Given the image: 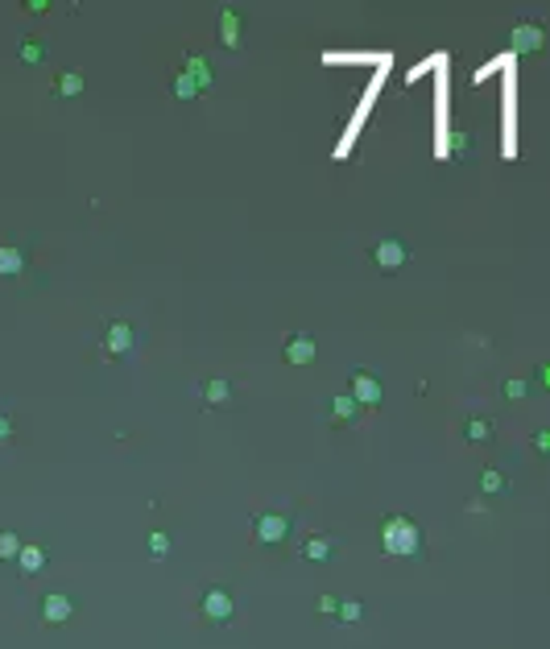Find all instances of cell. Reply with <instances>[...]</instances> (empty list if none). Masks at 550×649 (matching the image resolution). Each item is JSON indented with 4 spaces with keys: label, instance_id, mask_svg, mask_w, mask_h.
I'll return each instance as SVG.
<instances>
[{
    "label": "cell",
    "instance_id": "cell-2",
    "mask_svg": "<svg viewBox=\"0 0 550 649\" xmlns=\"http://www.w3.org/2000/svg\"><path fill=\"white\" fill-rule=\"evenodd\" d=\"M253 534H257L261 546H277V542H285V534H290V517H285V513H257Z\"/></svg>",
    "mask_w": 550,
    "mask_h": 649
},
{
    "label": "cell",
    "instance_id": "cell-16",
    "mask_svg": "<svg viewBox=\"0 0 550 649\" xmlns=\"http://www.w3.org/2000/svg\"><path fill=\"white\" fill-rule=\"evenodd\" d=\"M203 397H207V406H224V401L232 397L228 380H220V376H216V380H207V393H203Z\"/></svg>",
    "mask_w": 550,
    "mask_h": 649
},
{
    "label": "cell",
    "instance_id": "cell-15",
    "mask_svg": "<svg viewBox=\"0 0 550 649\" xmlns=\"http://www.w3.org/2000/svg\"><path fill=\"white\" fill-rule=\"evenodd\" d=\"M17 562H21V571H25V575H38V571L46 566V550H42V546H21Z\"/></svg>",
    "mask_w": 550,
    "mask_h": 649
},
{
    "label": "cell",
    "instance_id": "cell-14",
    "mask_svg": "<svg viewBox=\"0 0 550 649\" xmlns=\"http://www.w3.org/2000/svg\"><path fill=\"white\" fill-rule=\"evenodd\" d=\"M186 75L195 79V87H199V92H207V87H211V66H207L199 54H190V58H186Z\"/></svg>",
    "mask_w": 550,
    "mask_h": 649
},
{
    "label": "cell",
    "instance_id": "cell-27",
    "mask_svg": "<svg viewBox=\"0 0 550 649\" xmlns=\"http://www.w3.org/2000/svg\"><path fill=\"white\" fill-rule=\"evenodd\" d=\"M509 397H526V385L521 380H509Z\"/></svg>",
    "mask_w": 550,
    "mask_h": 649
},
{
    "label": "cell",
    "instance_id": "cell-24",
    "mask_svg": "<svg viewBox=\"0 0 550 649\" xmlns=\"http://www.w3.org/2000/svg\"><path fill=\"white\" fill-rule=\"evenodd\" d=\"M360 612H365L360 604L348 600V604H339V612H335V616H339V620H360Z\"/></svg>",
    "mask_w": 550,
    "mask_h": 649
},
{
    "label": "cell",
    "instance_id": "cell-25",
    "mask_svg": "<svg viewBox=\"0 0 550 649\" xmlns=\"http://www.w3.org/2000/svg\"><path fill=\"white\" fill-rule=\"evenodd\" d=\"M451 145H456V153H467V149H472V137H463V133H456V137H451Z\"/></svg>",
    "mask_w": 550,
    "mask_h": 649
},
{
    "label": "cell",
    "instance_id": "cell-7",
    "mask_svg": "<svg viewBox=\"0 0 550 649\" xmlns=\"http://www.w3.org/2000/svg\"><path fill=\"white\" fill-rule=\"evenodd\" d=\"M220 42L232 46V50H240V42H244V21H240L236 8H224V13H220Z\"/></svg>",
    "mask_w": 550,
    "mask_h": 649
},
{
    "label": "cell",
    "instance_id": "cell-10",
    "mask_svg": "<svg viewBox=\"0 0 550 649\" xmlns=\"http://www.w3.org/2000/svg\"><path fill=\"white\" fill-rule=\"evenodd\" d=\"M302 555L311 558V562H327V558L335 555V538H327V534H311V538H302Z\"/></svg>",
    "mask_w": 550,
    "mask_h": 649
},
{
    "label": "cell",
    "instance_id": "cell-21",
    "mask_svg": "<svg viewBox=\"0 0 550 649\" xmlns=\"http://www.w3.org/2000/svg\"><path fill=\"white\" fill-rule=\"evenodd\" d=\"M149 555H153V558H166V555H170V538H166L162 529H153V534H149Z\"/></svg>",
    "mask_w": 550,
    "mask_h": 649
},
{
    "label": "cell",
    "instance_id": "cell-23",
    "mask_svg": "<svg viewBox=\"0 0 550 649\" xmlns=\"http://www.w3.org/2000/svg\"><path fill=\"white\" fill-rule=\"evenodd\" d=\"M463 434H467V438H476V443H480V438H488V434H493V426H488V422H480V418H476V422H467V426H463Z\"/></svg>",
    "mask_w": 550,
    "mask_h": 649
},
{
    "label": "cell",
    "instance_id": "cell-12",
    "mask_svg": "<svg viewBox=\"0 0 550 649\" xmlns=\"http://www.w3.org/2000/svg\"><path fill=\"white\" fill-rule=\"evenodd\" d=\"M17 273H25V252L4 244L0 248V278H17Z\"/></svg>",
    "mask_w": 550,
    "mask_h": 649
},
{
    "label": "cell",
    "instance_id": "cell-13",
    "mask_svg": "<svg viewBox=\"0 0 550 649\" xmlns=\"http://www.w3.org/2000/svg\"><path fill=\"white\" fill-rule=\"evenodd\" d=\"M356 410H360V406H356L352 397H331V422H335V426H352V422H356Z\"/></svg>",
    "mask_w": 550,
    "mask_h": 649
},
{
    "label": "cell",
    "instance_id": "cell-6",
    "mask_svg": "<svg viewBox=\"0 0 550 649\" xmlns=\"http://www.w3.org/2000/svg\"><path fill=\"white\" fill-rule=\"evenodd\" d=\"M71 612H75V600H71V596H62V592H50L46 600H42V616H46L50 625H66V620H71Z\"/></svg>",
    "mask_w": 550,
    "mask_h": 649
},
{
    "label": "cell",
    "instance_id": "cell-9",
    "mask_svg": "<svg viewBox=\"0 0 550 649\" xmlns=\"http://www.w3.org/2000/svg\"><path fill=\"white\" fill-rule=\"evenodd\" d=\"M133 339H137V335H133V327H129V323H120V319H116V323L108 327V335H104V348H108L112 356H125V352L133 348Z\"/></svg>",
    "mask_w": 550,
    "mask_h": 649
},
{
    "label": "cell",
    "instance_id": "cell-28",
    "mask_svg": "<svg viewBox=\"0 0 550 649\" xmlns=\"http://www.w3.org/2000/svg\"><path fill=\"white\" fill-rule=\"evenodd\" d=\"M8 434H13V422H8V418L0 414V438H8Z\"/></svg>",
    "mask_w": 550,
    "mask_h": 649
},
{
    "label": "cell",
    "instance_id": "cell-17",
    "mask_svg": "<svg viewBox=\"0 0 550 649\" xmlns=\"http://www.w3.org/2000/svg\"><path fill=\"white\" fill-rule=\"evenodd\" d=\"M17 555H21V538L13 529H4L0 534V562H8V558H17Z\"/></svg>",
    "mask_w": 550,
    "mask_h": 649
},
{
    "label": "cell",
    "instance_id": "cell-8",
    "mask_svg": "<svg viewBox=\"0 0 550 649\" xmlns=\"http://www.w3.org/2000/svg\"><path fill=\"white\" fill-rule=\"evenodd\" d=\"M315 339L311 335H290L285 339V364H311L315 360Z\"/></svg>",
    "mask_w": 550,
    "mask_h": 649
},
{
    "label": "cell",
    "instance_id": "cell-26",
    "mask_svg": "<svg viewBox=\"0 0 550 649\" xmlns=\"http://www.w3.org/2000/svg\"><path fill=\"white\" fill-rule=\"evenodd\" d=\"M319 608L327 612V616H335V612H339V604L331 600V596H319Z\"/></svg>",
    "mask_w": 550,
    "mask_h": 649
},
{
    "label": "cell",
    "instance_id": "cell-1",
    "mask_svg": "<svg viewBox=\"0 0 550 649\" xmlns=\"http://www.w3.org/2000/svg\"><path fill=\"white\" fill-rule=\"evenodd\" d=\"M381 550L393 558H414L422 550V529L414 525L410 517H389L381 525Z\"/></svg>",
    "mask_w": 550,
    "mask_h": 649
},
{
    "label": "cell",
    "instance_id": "cell-11",
    "mask_svg": "<svg viewBox=\"0 0 550 649\" xmlns=\"http://www.w3.org/2000/svg\"><path fill=\"white\" fill-rule=\"evenodd\" d=\"M509 42H513L517 54H534V50L542 46V29H538V25H517Z\"/></svg>",
    "mask_w": 550,
    "mask_h": 649
},
{
    "label": "cell",
    "instance_id": "cell-3",
    "mask_svg": "<svg viewBox=\"0 0 550 649\" xmlns=\"http://www.w3.org/2000/svg\"><path fill=\"white\" fill-rule=\"evenodd\" d=\"M352 401L356 406H368V410H376L381 401H385V389H381V380L372 376L368 369H356L352 372Z\"/></svg>",
    "mask_w": 550,
    "mask_h": 649
},
{
    "label": "cell",
    "instance_id": "cell-19",
    "mask_svg": "<svg viewBox=\"0 0 550 649\" xmlns=\"http://www.w3.org/2000/svg\"><path fill=\"white\" fill-rule=\"evenodd\" d=\"M21 58H25V62H46V46H42L38 38H25V42H21Z\"/></svg>",
    "mask_w": 550,
    "mask_h": 649
},
{
    "label": "cell",
    "instance_id": "cell-4",
    "mask_svg": "<svg viewBox=\"0 0 550 649\" xmlns=\"http://www.w3.org/2000/svg\"><path fill=\"white\" fill-rule=\"evenodd\" d=\"M199 612H203L207 620L224 625L232 612H236V600H232V592H224V587H207V592H203V600H199Z\"/></svg>",
    "mask_w": 550,
    "mask_h": 649
},
{
    "label": "cell",
    "instance_id": "cell-22",
    "mask_svg": "<svg viewBox=\"0 0 550 649\" xmlns=\"http://www.w3.org/2000/svg\"><path fill=\"white\" fill-rule=\"evenodd\" d=\"M174 95H178V99H195V95H199V87H195V79H190V75H178V79H174Z\"/></svg>",
    "mask_w": 550,
    "mask_h": 649
},
{
    "label": "cell",
    "instance_id": "cell-5",
    "mask_svg": "<svg viewBox=\"0 0 550 649\" xmlns=\"http://www.w3.org/2000/svg\"><path fill=\"white\" fill-rule=\"evenodd\" d=\"M406 244L402 240H381L376 248H372V261H376V269H385V273H393V269H402L406 265Z\"/></svg>",
    "mask_w": 550,
    "mask_h": 649
},
{
    "label": "cell",
    "instance_id": "cell-20",
    "mask_svg": "<svg viewBox=\"0 0 550 649\" xmlns=\"http://www.w3.org/2000/svg\"><path fill=\"white\" fill-rule=\"evenodd\" d=\"M480 484H484V492H505V488H509V480H505L497 467H488V471L480 476Z\"/></svg>",
    "mask_w": 550,
    "mask_h": 649
},
{
    "label": "cell",
    "instance_id": "cell-18",
    "mask_svg": "<svg viewBox=\"0 0 550 649\" xmlns=\"http://www.w3.org/2000/svg\"><path fill=\"white\" fill-rule=\"evenodd\" d=\"M54 92H58V95H79V92H83V75H75V71H71V75H58Z\"/></svg>",
    "mask_w": 550,
    "mask_h": 649
}]
</instances>
